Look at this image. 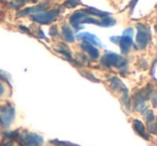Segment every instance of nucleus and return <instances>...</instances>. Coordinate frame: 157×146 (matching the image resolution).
Here are the masks:
<instances>
[{"mask_svg": "<svg viewBox=\"0 0 157 146\" xmlns=\"http://www.w3.org/2000/svg\"><path fill=\"white\" fill-rule=\"evenodd\" d=\"M5 94V86H3L2 82H0V96H2Z\"/></svg>", "mask_w": 157, "mask_h": 146, "instance_id": "obj_24", "label": "nucleus"}, {"mask_svg": "<svg viewBox=\"0 0 157 146\" xmlns=\"http://www.w3.org/2000/svg\"><path fill=\"white\" fill-rule=\"evenodd\" d=\"M37 36H38L39 38H42V39H45V40H46L45 36H44V33H43V31H42V30H38Z\"/></svg>", "mask_w": 157, "mask_h": 146, "instance_id": "obj_25", "label": "nucleus"}, {"mask_svg": "<svg viewBox=\"0 0 157 146\" xmlns=\"http://www.w3.org/2000/svg\"><path fill=\"white\" fill-rule=\"evenodd\" d=\"M21 146H42L43 145V137L37 133L24 132L18 133Z\"/></svg>", "mask_w": 157, "mask_h": 146, "instance_id": "obj_4", "label": "nucleus"}, {"mask_svg": "<svg viewBox=\"0 0 157 146\" xmlns=\"http://www.w3.org/2000/svg\"><path fill=\"white\" fill-rule=\"evenodd\" d=\"M59 14H60V9H54L51 10V11H44L41 13L38 14H33L31 16V20L33 22H37L38 24H42V25H48L51 24L52 22L56 21L58 18Z\"/></svg>", "mask_w": 157, "mask_h": 146, "instance_id": "obj_3", "label": "nucleus"}, {"mask_svg": "<svg viewBox=\"0 0 157 146\" xmlns=\"http://www.w3.org/2000/svg\"><path fill=\"white\" fill-rule=\"evenodd\" d=\"M61 37L66 42H69V43H73L75 41L73 31H72L71 27L67 24H63V27H61Z\"/></svg>", "mask_w": 157, "mask_h": 146, "instance_id": "obj_13", "label": "nucleus"}, {"mask_svg": "<svg viewBox=\"0 0 157 146\" xmlns=\"http://www.w3.org/2000/svg\"><path fill=\"white\" fill-rule=\"evenodd\" d=\"M54 50L56 51L57 53H59V54L63 55V56L65 57L66 59H68V60H69L70 62L73 63V65L78 66V67H81V66H82L81 63L78 62V61H76L75 59L72 58V56H71V52H70L69 47H68L67 45H65V44H63V43H59V44H57V45L55 46Z\"/></svg>", "mask_w": 157, "mask_h": 146, "instance_id": "obj_8", "label": "nucleus"}, {"mask_svg": "<svg viewBox=\"0 0 157 146\" xmlns=\"http://www.w3.org/2000/svg\"><path fill=\"white\" fill-rule=\"evenodd\" d=\"M148 130H150L152 133H156V125H155V122L148 124Z\"/></svg>", "mask_w": 157, "mask_h": 146, "instance_id": "obj_22", "label": "nucleus"}, {"mask_svg": "<svg viewBox=\"0 0 157 146\" xmlns=\"http://www.w3.org/2000/svg\"><path fill=\"white\" fill-rule=\"evenodd\" d=\"M81 47H82V50L88 55V57H90V59L96 60V59L99 58V50L95 45L88 43V42L83 41L81 44Z\"/></svg>", "mask_w": 157, "mask_h": 146, "instance_id": "obj_10", "label": "nucleus"}, {"mask_svg": "<svg viewBox=\"0 0 157 146\" xmlns=\"http://www.w3.org/2000/svg\"><path fill=\"white\" fill-rule=\"evenodd\" d=\"M0 146H14V143H13V142H11V141H9V142H7V143H5V144H1Z\"/></svg>", "mask_w": 157, "mask_h": 146, "instance_id": "obj_26", "label": "nucleus"}, {"mask_svg": "<svg viewBox=\"0 0 157 146\" xmlns=\"http://www.w3.org/2000/svg\"><path fill=\"white\" fill-rule=\"evenodd\" d=\"M118 45H120L121 52H122L123 55L128 54L133 45L132 38L127 37V36H122V37H120V40H118Z\"/></svg>", "mask_w": 157, "mask_h": 146, "instance_id": "obj_9", "label": "nucleus"}, {"mask_svg": "<svg viewBox=\"0 0 157 146\" xmlns=\"http://www.w3.org/2000/svg\"><path fill=\"white\" fill-rule=\"evenodd\" d=\"M81 74L83 75L84 77H86V79H88V80H90V81H93V82H100L98 79H96V77H94V75L92 74V73H90V72H86V71H81Z\"/></svg>", "mask_w": 157, "mask_h": 146, "instance_id": "obj_18", "label": "nucleus"}, {"mask_svg": "<svg viewBox=\"0 0 157 146\" xmlns=\"http://www.w3.org/2000/svg\"><path fill=\"white\" fill-rule=\"evenodd\" d=\"M142 114L145 116L147 124H152V122H155V116H154V113H153L152 110H150V109H147V107H146V109L144 110L143 112H142Z\"/></svg>", "mask_w": 157, "mask_h": 146, "instance_id": "obj_16", "label": "nucleus"}, {"mask_svg": "<svg viewBox=\"0 0 157 146\" xmlns=\"http://www.w3.org/2000/svg\"><path fill=\"white\" fill-rule=\"evenodd\" d=\"M101 65L107 68H117V69L123 70L127 68L128 61L121 55L112 52H108L101 58Z\"/></svg>", "mask_w": 157, "mask_h": 146, "instance_id": "obj_2", "label": "nucleus"}, {"mask_svg": "<svg viewBox=\"0 0 157 146\" xmlns=\"http://www.w3.org/2000/svg\"><path fill=\"white\" fill-rule=\"evenodd\" d=\"M50 35L52 36V37H58V28H57V26H53L51 27L50 29Z\"/></svg>", "mask_w": 157, "mask_h": 146, "instance_id": "obj_20", "label": "nucleus"}, {"mask_svg": "<svg viewBox=\"0 0 157 146\" xmlns=\"http://www.w3.org/2000/svg\"><path fill=\"white\" fill-rule=\"evenodd\" d=\"M138 2V0H132V2H131L130 3V11L131 12H132V9H133V8H135V6H136V3H137Z\"/></svg>", "mask_w": 157, "mask_h": 146, "instance_id": "obj_27", "label": "nucleus"}, {"mask_svg": "<svg viewBox=\"0 0 157 146\" xmlns=\"http://www.w3.org/2000/svg\"><path fill=\"white\" fill-rule=\"evenodd\" d=\"M0 79L9 83V81H10V75L8 74V73H6V72H3L2 70H0Z\"/></svg>", "mask_w": 157, "mask_h": 146, "instance_id": "obj_19", "label": "nucleus"}, {"mask_svg": "<svg viewBox=\"0 0 157 146\" xmlns=\"http://www.w3.org/2000/svg\"><path fill=\"white\" fill-rule=\"evenodd\" d=\"M55 142H57V141H55ZM57 143H59L60 146H78L73 143H69V142H57Z\"/></svg>", "mask_w": 157, "mask_h": 146, "instance_id": "obj_23", "label": "nucleus"}, {"mask_svg": "<svg viewBox=\"0 0 157 146\" xmlns=\"http://www.w3.org/2000/svg\"><path fill=\"white\" fill-rule=\"evenodd\" d=\"M132 32H133L132 28H127V29H125V30H124V32H123V36H127V37H131V38H132Z\"/></svg>", "mask_w": 157, "mask_h": 146, "instance_id": "obj_21", "label": "nucleus"}, {"mask_svg": "<svg viewBox=\"0 0 157 146\" xmlns=\"http://www.w3.org/2000/svg\"><path fill=\"white\" fill-rule=\"evenodd\" d=\"M110 85H111L112 89H113L114 92H118L122 95L128 92V89L126 88V86H125L124 84H123V82L116 77H113L110 79Z\"/></svg>", "mask_w": 157, "mask_h": 146, "instance_id": "obj_12", "label": "nucleus"}, {"mask_svg": "<svg viewBox=\"0 0 157 146\" xmlns=\"http://www.w3.org/2000/svg\"><path fill=\"white\" fill-rule=\"evenodd\" d=\"M115 20L110 16H105V17L100 18V27H111L115 25Z\"/></svg>", "mask_w": 157, "mask_h": 146, "instance_id": "obj_15", "label": "nucleus"}, {"mask_svg": "<svg viewBox=\"0 0 157 146\" xmlns=\"http://www.w3.org/2000/svg\"><path fill=\"white\" fill-rule=\"evenodd\" d=\"M15 117V111L11 104L0 105V124L3 128H8L11 126Z\"/></svg>", "mask_w": 157, "mask_h": 146, "instance_id": "obj_5", "label": "nucleus"}, {"mask_svg": "<svg viewBox=\"0 0 157 146\" xmlns=\"http://www.w3.org/2000/svg\"><path fill=\"white\" fill-rule=\"evenodd\" d=\"M20 28H21V29H23L24 31H26V32H27V33H29V35H31L30 30H29V29H27V28H25V26H20Z\"/></svg>", "mask_w": 157, "mask_h": 146, "instance_id": "obj_28", "label": "nucleus"}, {"mask_svg": "<svg viewBox=\"0 0 157 146\" xmlns=\"http://www.w3.org/2000/svg\"><path fill=\"white\" fill-rule=\"evenodd\" d=\"M153 89L151 86H146V87L142 88L140 89L139 92H137L135 95H133V98H132V101H133V109L135 111L137 112H143L144 110L146 109V101L150 100L151 99V96L153 94Z\"/></svg>", "mask_w": 157, "mask_h": 146, "instance_id": "obj_1", "label": "nucleus"}, {"mask_svg": "<svg viewBox=\"0 0 157 146\" xmlns=\"http://www.w3.org/2000/svg\"><path fill=\"white\" fill-rule=\"evenodd\" d=\"M138 35H137V46L138 50H144L148 45L151 41V31L147 26L143 24H139L137 26Z\"/></svg>", "mask_w": 157, "mask_h": 146, "instance_id": "obj_6", "label": "nucleus"}, {"mask_svg": "<svg viewBox=\"0 0 157 146\" xmlns=\"http://www.w3.org/2000/svg\"><path fill=\"white\" fill-rule=\"evenodd\" d=\"M51 6L50 1H45V2L39 3V5L35 6V7H30L27 8L25 10H22L17 13V16H25V15H33V14H38L41 13V12H44L46 10H48Z\"/></svg>", "mask_w": 157, "mask_h": 146, "instance_id": "obj_7", "label": "nucleus"}, {"mask_svg": "<svg viewBox=\"0 0 157 146\" xmlns=\"http://www.w3.org/2000/svg\"><path fill=\"white\" fill-rule=\"evenodd\" d=\"M133 129H135L136 132H137L140 137H143L144 140H151V137L147 135V133H146V131H145V127H144L143 122H142L141 120H139V119L133 120Z\"/></svg>", "mask_w": 157, "mask_h": 146, "instance_id": "obj_14", "label": "nucleus"}, {"mask_svg": "<svg viewBox=\"0 0 157 146\" xmlns=\"http://www.w3.org/2000/svg\"><path fill=\"white\" fill-rule=\"evenodd\" d=\"M78 0H66L65 1V7L68 8V9H73L76 6L78 5Z\"/></svg>", "mask_w": 157, "mask_h": 146, "instance_id": "obj_17", "label": "nucleus"}, {"mask_svg": "<svg viewBox=\"0 0 157 146\" xmlns=\"http://www.w3.org/2000/svg\"><path fill=\"white\" fill-rule=\"evenodd\" d=\"M76 38H78V40H83V41H85V42H88V43L93 44V45H95V46H99V47L102 46V43H101L100 40H99L96 36L90 32H81L76 36Z\"/></svg>", "mask_w": 157, "mask_h": 146, "instance_id": "obj_11", "label": "nucleus"}]
</instances>
